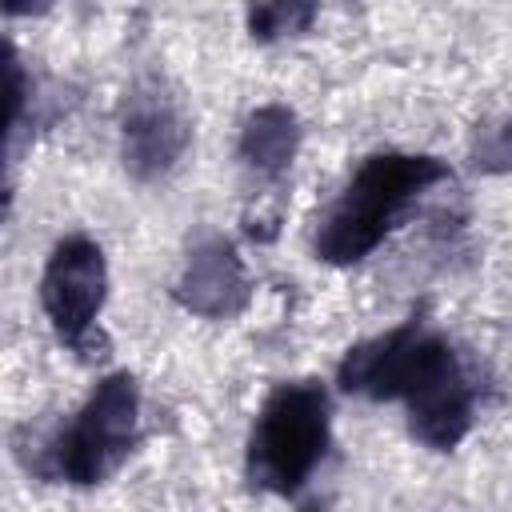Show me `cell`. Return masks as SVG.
<instances>
[{
  "mask_svg": "<svg viewBox=\"0 0 512 512\" xmlns=\"http://www.w3.org/2000/svg\"><path fill=\"white\" fill-rule=\"evenodd\" d=\"M336 384L360 400L400 404L408 432L432 452H452L476 420L480 380L460 348L424 316L352 344L336 368Z\"/></svg>",
  "mask_w": 512,
  "mask_h": 512,
  "instance_id": "obj_1",
  "label": "cell"
},
{
  "mask_svg": "<svg viewBox=\"0 0 512 512\" xmlns=\"http://www.w3.org/2000/svg\"><path fill=\"white\" fill-rule=\"evenodd\" d=\"M448 176V164L424 152H372L324 208L312 236L316 256L332 268L368 260L412 204Z\"/></svg>",
  "mask_w": 512,
  "mask_h": 512,
  "instance_id": "obj_2",
  "label": "cell"
},
{
  "mask_svg": "<svg viewBox=\"0 0 512 512\" xmlns=\"http://www.w3.org/2000/svg\"><path fill=\"white\" fill-rule=\"evenodd\" d=\"M136 436H140V384L128 372H112L24 460L48 484L96 488L108 476H116Z\"/></svg>",
  "mask_w": 512,
  "mask_h": 512,
  "instance_id": "obj_3",
  "label": "cell"
},
{
  "mask_svg": "<svg viewBox=\"0 0 512 512\" xmlns=\"http://www.w3.org/2000/svg\"><path fill=\"white\" fill-rule=\"evenodd\" d=\"M332 440V400L320 380L276 384L248 432L244 472L252 488L296 496L320 468Z\"/></svg>",
  "mask_w": 512,
  "mask_h": 512,
  "instance_id": "obj_4",
  "label": "cell"
},
{
  "mask_svg": "<svg viewBox=\"0 0 512 512\" xmlns=\"http://www.w3.org/2000/svg\"><path fill=\"white\" fill-rule=\"evenodd\" d=\"M104 296H108L104 248L88 236H64L44 264L40 304H44V316H48L52 332L60 336V344H68L84 360H96L108 348L104 336L96 332Z\"/></svg>",
  "mask_w": 512,
  "mask_h": 512,
  "instance_id": "obj_5",
  "label": "cell"
},
{
  "mask_svg": "<svg viewBox=\"0 0 512 512\" xmlns=\"http://www.w3.org/2000/svg\"><path fill=\"white\" fill-rule=\"evenodd\" d=\"M192 124L160 76H140L120 108V160L132 180H164L188 152Z\"/></svg>",
  "mask_w": 512,
  "mask_h": 512,
  "instance_id": "obj_6",
  "label": "cell"
},
{
  "mask_svg": "<svg viewBox=\"0 0 512 512\" xmlns=\"http://www.w3.org/2000/svg\"><path fill=\"white\" fill-rule=\"evenodd\" d=\"M172 296L184 312L200 320H232L236 312H244L252 284H248V268L236 244L220 232L196 236L172 284Z\"/></svg>",
  "mask_w": 512,
  "mask_h": 512,
  "instance_id": "obj_7",
  "label": "cell"
},
{
  "mask_svg": "<svg viewBox=\"0 0 512 512\" xmlns=\"http://www.w3.org/2000/svg\"><path fill=\"white\" fill-rule=\"evenodd\" d=\"M296 148H300V120L288 104H260L244 116L236 152L252 176L280 180L292 168Z\"/></svg>",
  "mask_w": 512,
  "mask_h": 512,
  "instance_id": "obj_8",
  "label": "cell"
},
{
  "mask_svg": "<svg viewBox=\"0 0 512 512\" xmlns=\"http://www.w3.org/2000/svg\"><path fill=\"white\" fill-rule=\"evenodd\" d=\"M320 0H248V32L260 44L292 40L312 28Z\"/></svg>",
  "mask_w": 512,
  "mask_h": 512,
  "instance_id": "obj_9",
  "label": "cell"
},
{
  "mask_svg": "<svg viewBox=\"0 0 512 512\" xmlns=\"http://www.w3.org/2000/svg\"><path fill=\"white\" fill-rule=\"evenodd\" d=\"M472 164H476L480 172H488V176L512 172V112L476 136V144H472Z\"/></svg>",
  "mask_w": 512,
  "mask_h": 512,
  "instance_id": "obj_10",
  "label": "cell"
},
{
  "mask_svg": "<svg viewBox=\"0 0 512 512\" xmlns=\"http://www.w3.org/2000/svg\"><path fill=\"white\" fill-rule=\"evenodd\" d=\"M52 0H4V12L8 16H28V12H44Z\"/></svg>",
  "mask_w": 512,
  "mask_h": 512,
  "instance_id": "obj_11",
  "label": "cell"
}]
</instances>
